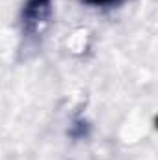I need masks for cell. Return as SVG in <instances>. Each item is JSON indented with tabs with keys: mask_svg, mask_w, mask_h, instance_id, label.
Wrapping results in <instances>:
<instances>
[{
	"mask_svg": "<svg viewBox=\"0 0 158 160\" xmlns=\"http://www.w3.org/2000/svg\"><path fill=\"white\" fill-rule=\"evenodd\" d=\"M50 13V0H28L22 19H24V28L28 32H37L39 24L47 22Z\"/></svg>",
	"mask_w": 158,
	"mask_h": 160,
	"instance_id": "6da1fadb",
	"label": "cell"
},
{
	"mask_svg": "<svg viewBox=\"0 0 158 160\" xmlns=\"http://www.w3.org/2000/svg\"><path fill=\"white\" fill-rule=\"evenodd\" d=\"M93 6H104V4H117L119 0H87Z\"/></svg>",
	"mask_w": 158,
	"mask_h": 160,
	"instance_id": "7a4b0ae2",
	"label": "cell"
}]
</instances>
